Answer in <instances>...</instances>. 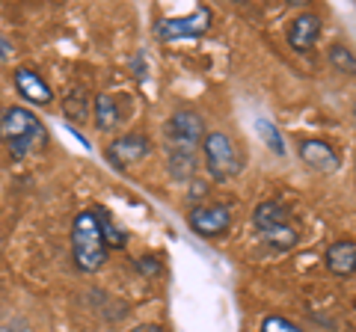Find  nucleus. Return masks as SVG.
<instances>
[{
    "label": "nucleus",
    "mask_w": 356,
    "mask_h": 332,
    "mask_svg": "<svg viewBox=\"0 0 356 332\" xmlns=\"http://www.w3.org/2000/svg\"><path fill=\"white\" fill-rule=\"evenodd\" d=\"M0 142L6 146L9 158L24 160L48 146V128L27 107H6L0 113Z\"/></svg>",
    "instance_id": "nucleus-1"
},
{
    "label": "nucleus",
    "mask_w": 356,
    "mask_h": 332,
    "mask_svg": "<svg viewBox=\"0 0 356 332\" xmlns=\"http://www.w3.org/2000/svg\"><path fill=\"white\" fill-rule=\"evenodd\" d=\"M252 226L261 240L273 249H291L300 240V226L294 223V211L282 199H264L252 208Z\"/></svg>",
    "instance_id": "nucleus-2"
},
{
    "label": "nucleus",
    "mask_w": 356,
    "mask_h": 332,
    "mask_svg": "<svg viewBox=\"0 0 356 332\" xmlns=\"http://www.w3.org/2000/svg\"><path fill=\"white\" fill-rule=\"evenodd\" d=\"M107 243L102 238V229H98V217L95 211H81L72 219V258L74 267L81 273H98L107 264Z\"/></svg>",
    "instance_id": "nucleus-3"
},
{
    "label": "nucleus",
    "mask_w": 356,
    "mask_h": 332,
    "mask_svg": "<svg viewBox=\"0 0 356 332\" xmlns=\"http://www.w3.org/2000/svg\"><path fill=\"white\" fill-rule=\"evenodd\" d=\"M202 158L211 181L226 184L243 172V151L226 131H211L202 140Z\"/></svg>",
    "instance_id": "nucleus-4"
},
{
    "label": "nucleus",
    "mask_w": 356,
    "mask_h": 332,
    "mask_svg": "<svg viewBox=\"0 0 356 332\" xmlns=\"http://www.w3.org/2000/svg\"><path fill=\"white\" fill-rule=\"evenodd\" d=\"M205 119L196 113L193 107H181L166 119L163 125V140H166V151H178V154H199L205 140Z\"/></svg>",
    "instance_id": "nucleus-5"
},
{
    "label": "nucleus",
    "mask_w": 356,
    "mask_h": 332,
    "mask_svg": "<svg viewBox=\"0 0 356 332\" xmlns=\"http://www.w3.org/2000/svg\"><path fill=\"white\" fill-rule=\"evenodd\" d=\"M187 226L193 235L205 238V240H217L226 238L232 229V208L220 205V202H205V205H193L187 214Z\"/></svg>",
    "instance_id": "nucleus-6"
},
{
    "label": "nucleus",
    "mask_w": 356,
    "mask_h": 332,
    "mask_svg": "<svg viewBox=\"0 0 356 332\" xmlns=\"http://www.w3.org/2000/svg\"><path fill=\"white\" fill-rule=\"evenodd\" d=\"M211 21H214V13H211V6H199L193 9L191 15H181V18H163L158 21V33L161 42H181V39H199L205 36Z\"/></svg>",
    "instance_id": "nucleus-7"
},
{
    "label": "nucleus",
    "mask_w": 356,
    "mask_h": 332,
    "mask_svg": "<svg viewBox=\"0 0 356 332\" xmlns=\"http://www.w3.org/2000/svg\"><path fill=\"white\" fill-rule=\"evenodd\" d=\"M149 151H152V140H149L146 134H137V131H134V134H122V137H116V140L107 142L104 160L113 166V169L125 172L128 166L140 163Z\"/></svg>",
    "instance_id": "nucleus-8"
},
{
    "label": "nucleus",
    "mask_w": 356,
    "mask_h": 332,
    "mask_svg": "<svg viewBox=\"0 0 356 332\" xmlns=\"http://www.w3.org/2000/svg\"><path fill=\"white\" fill-rule=\"evenodd\" d=\"M321 30H324V21H321L318 13H300L288 21L285 39H288V45H291V51L309 53L315 48V42L321 39Z\"/></svg>",
    "instance_id": "nucleus-9"
},
{
    "label": "nucleus",
    "mask_w": 356,
    "mask_h": 332,
    "mask_svg": "<svg viewBox=\"0 0 356 332\" xmlns=\"http://www.w3.org/2000/svg\"><path fill=\"white\" fill-rule=\"evenodd\" d=\"M297 154H300V160H303L309 169L324 172V175L339 172V166H341L339 151L332 149L327 140H300L297 142Z\"/></svg>",
    "instance_id": "nucleus-10"
},
{
    "label": "nucleus",
    "mask_w": 356,
    "mask_h": 332,
    "mask_svg": "<svg viewBox=\"0 0 356 332\" xmlns=\"http://www.w3.org/2000/svg\"><path fill=\"white\" fill-rule=\"evenodd\" d=\"M13 83H15L18 95L24 98V101L36 104V107H48V104L54 101L51 86L44 83V77L36 74L33 69H24V65H21V69H15V72H13Z\"/></svg>",
    "instance_id": "nucleus-11"
},
{
    "label": "nucleus",
    "mask_w": 356,
    "mask_h": 332,
    "mask_svg": "<svg viewBox=\"0 0 356 332\" xmlns=\"http://www.w3.org/2000/svg\"><path fill=\"white\" fill-rule=\"evenodd\" d=\"M324 264L332 276L339 279H348V276H356V240H332L327 252H324Z\"/></svg>",
    "instance_id": "nucleus-12"
},
{
    "label": "nucleus",
    "mask_w": 356,
    "mask_h": 332,
    "mask_svg": "<svg viewBox=\"0 0 356 332\" xmlns=\"http://www.w3.org/2000/svg\"><path fill=\"white\" fill-rule=\"evenodd\" d=\"M92 116H95V128L98 131H113L119 122H122V110H119V95H110V92H102L95 95L92 101Z\"/></svg>",
    "instance_id": "nucleus-13"
},
{
    "label": "nucleus",
    "mask_w": 356,
    "mask_h": 332,
    "mask_svg": "<svg viewBox=\"0 0 356 332\" xmlns=\"http://www.w3.org/2000/svg\"><path fill=\"white\" fill-rule=\"evenodd\" d=\"M63 113L69 122H74V125H81V122L89 119V92L83 83H77L69 90V95L63 98Z\"/></svg>",
    "instance_id": "nucleus-14"
},
{
    "label": "nucleus",
    "mask_w": 356,
    "mask_h": 332,
    "mask_svg": "<svg viewBox=\"0 0 356 332\" xmlns=\"http://www.w3.org/2000/svg\"><path fill=\"white\" fill-rule=\"evenodd\" d=\"M166 169L175 181H193L196 169H199V154H178V151H166Z\"/></svg>",
    "instance_id": "nucleus-15"
},
{
    "label": "nucleus",
    "mask_w": 356,
    "mask_h": 332,
    "mask_svg": "<svg viewBox=\"0 0 356 332\" xmlns=\"http://www.w3.org/2000/svg\"><path fill=\"white\" fill-rule=\"evenodd\" d=\"M327 60H330V65L339 74L356 77V51H350L348 45H341V42H332V45L327 48Z\"/></svg>",
    "instance_id": "nucleus-16"
},
{
    "label": "nucleus",
    "mask_w": 356,
    "mask_h": 332,
    "mask_svg": "<svg viewBox=\"0 0 356 332\" xmlns=\"http://www.w3.org/2000/svg\"><path fill=\"white\" fill-rule=\"evenodd\" d=\"M98 217V229H102V238L107 243V249H125L128 247V235L116 226V219L110 217L107 211H95Z\"/></svg>",
    "instance_id": "nucleus-17"
},
{
    "label": "nucleus",
    "mask_w": 356,
    "mask_h": 332,
    "mask_svg": "<svg viewBox=\"0 0 356 332\" xmlns=\"http://www.w3.org/2000/svg\"><path fill=\"white\" fill-rule=\"evenodd\" d=\"M255 131H259V134H261L264 146L270 149L273 154H280V158H282V154H285V140H282L280 131H276V128H273L267 119H259V122H255Z\"/></svg>",
    "instance_id": "nucleus-18"
},
{
    "label": "nucleus",
    "mask_w": 356,
    "mask_h": 332,
    "mask_svg": "<svg viewBox=\"0 0 356 332\" xmlns=\"http://www.w3.org/2000/svg\"><path fill=\"white\" fill-rule=\"evenodd\" d=\"M261 332H306L303 326H297L294 320H288L282 315H267L261 320Z\"/></svg>",
    "instance_id": "nucleus-19"
},
{
    "label": "nucleus",
    "mask_w": 356,
    "mask_h": 332,
    "mask_svg": "<svg viewBox=\"0 0 356 332\" xmlns=\"http://www.w3.org/2000/svg\"><path fill=\"white\" fill-rule=\"evenodd\" d=\"M137 273L146 276V279H158L163 273V261L158 256H143V258H137Z\"/></svg>",
    "instance_id": "nucleus-20"
},
{
    "label": "nucleus",
    "mask_w": 356,
    "mask_h": 332,
    "mask_svg": "<svg viewBox=\"0 0 356 332\" xmlns=\"http://www.w3.org/2000/svg\"><path fill=\"white\" fill-rule=\"evenodd\" d=\"M131 332H166V329H163L161 324H137Z\"/></svg>",
    "instance_id": "nucleus-21"
},
{
    "label": "nucleus",
    "mask_w": 356,
    "mask_h": 332,
    "mask_svg": "<svg viewBox=\"0 0 356 332\" xmlns=\"http://www.w3.org/2000/svg\"><path fill=\"white\" fill-rule=\"evenodd\" d=\"M9 53H13V42L0 36V60H3V57H9Z\"/></svg>",
    "instance_id": "nucleus-22"
},
{
    "label": "nucleus",
    "mask_w": 356,
    "mask_h": 332,
    "mask_svg": "<svg viewBox=\"0 0 356 332\" xmlns=\"http://www.w3.org/2000/svg\"><path fill=\"white\" fill-rule=\"evenodd\" d=\"M0 332H13V326H0Z\"/></svg>",
    "instance_id": "nucleus-23"
},
{
    "label": "nucleus",
    "mask_w": 356,
    "mask_h": 332,
    "mask_svg": "<svg viewBox=\"0 0 356 332\" xmlns=\"http://www.w3.org/2000/svg\"><path fill=\"white\" fill-rule=\"evenodd\" d=\"M353 116H356V104H353Z\"/></svg>",
    "instance_id": "nucleus-24"
},
{
    "label": "nucleus",
    "mask_w": 356,
    "mask_h": 332,
    "mask_svg": "<svg viewBox=\"0 0 356 332\" xmlns=\"http://www.w3.org/2000/svg\"><path fill=\"white\" fill-rule=\"evenodd\" d=\"M353 169H356V160H353Z\"/></svg>",
    "instance_id": "nucleus-25"
}]
</instances>
